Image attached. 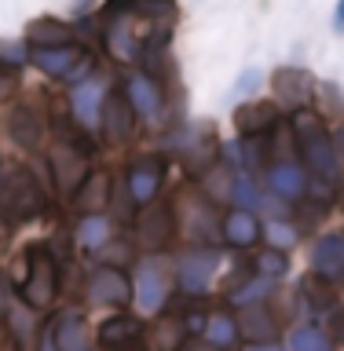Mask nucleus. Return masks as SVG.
Returning a JSON list of instances; mask_svg holds the SVG:
<instances>
[{
	"instance_id": "19",
	"label": "nucleus",
	"mask_w": 344,
	"mask_h": 351,
	"mask_svg": "<svg viewBox=\"0 0 344 351\" xmlns=\"http://www.w3.org/2000/svg\"><path fill=\"white\" fill-rule=\"evenodd\" d=\"M106 238H110V219H106V216H99V213L84 216V219H81V227H77V241H81L84 249H99Z\"/></svg>"
},
{
	"instance_id": "32",
	"label": "nucleus",
	"mask_w": 344,
	"mask_h": 351,
	"mask_svg": "<svg viewBox=\"0 0 344 351\" xmlns=\"http://www.w3.org/2000/svg\"><path fill=\"white\" fill-rule=\"evenodd\" d=\"M0 293H4V282H0Z\"/></svg>"
},
{
	"instance_id": "29",
	"label": "nucleus",
	"mask_w": 344,
	"mask_h": 351,
	"mask_svg": "<svg viewBox=\"0 0 344 351\" xmlns=\"http://www.w3.org/2000/svg\"><path fill=\"white\" fill-rule=\"evenodd\" d=\"M95 8V0H73V11L77 15H84V11H92Z\"/></svg>"
},
{
	"instance_id": "6",
	"label": "nucleus",
	"mask_w": 344,
	"mask_h": 351,
	"mask_svg": "<svg viewBox=\"0 0 344 351\" xmlns=\"http://www.w3.org/2000/svg\"><path fill=\"white\" fill-rule=\"evenodd\" d=\"M315 88H319L315 77L308 70H301V66H282V70H275V95L293 110H304L312 103Z\"/></svg>"
},
{
	"instance_id": "31",
	"label": "nucleus",
	"mask_w": 344,
	"mask_h": 351,
	"mask_svg": "<svg viewBox=\"0 0 344 351\" xmlns=\"http://www.w3.org/2000/svg\"><path fill=\"white\" fill-rule=\"evenodd\" d=\"M4 84H8V81H4V77H0V95H4Z\"/></svg>"
},
{
	"instance_id": "9",
	"label": "nucleus",
	"mask_w": 344,
	"mask_h": 351,
	"mask_svg": "<svg viewBox=\"0 0 344 351\" xmlns=\"http://www.w3.org/2000/svg\"><path fill=\"white\" fill-rule=\"evenodd\" d=\"M8 136L15 147H41V139H44V121L41 114L33 106H15L8 114Z\"/></svg>"
},
{
	"instance_id": "20",
	"label": "nucleus",
	"mask_w": 344,
	"mask_h": 351,
	"mask_svg": "<svg viewBox=\"0 0 344 351\" xmlns=\"http://www.w3.org/2000/svg\"><path fill=\"white\" fill-rule=\"evenodd\" d=\"M231 197H235L238 205H260L257 186H253V180H249L246 172H238V176H235V183H231Z\"/></svg>"
},
{
	"instance_id": "28",
	"label": "nucleus",
	"mask_w": 344,
	"mask_h": 351,
	"mask_svg": "<svg viewBox=\"0 0 344 351\" xmlns=\"http://www.w3.org/2000/svg\"><path fill=\"white\" fill-rule=\"evenodd\" d=\"M334 29L344 33V0H337V11H334Z\"/></svg>"
},
{
	"instance_id": "17",
	"label": "nucleus",
	"mask_w": 344,
	"mask_h": 351,
	"mask_svg": "<svg viewBox=\"0 0 344 351\" xmlns=\"http://www.w3.org/2000/svg\"><path fill=\"white\" fill-rule=\"evenodd\" d=\"M315 267H323V271H337L344 267V234H326V238H319V245H315Z\"/></svg>"
},
{
	"instance_id": "25",
	"label": "nucleus",
	"mask_w": 344,
	"mask_h": 351,
	"mask_svg": "<svg viewBox=\"0 0 344 351\" xmlns=\"http://www.w3.org/2000/svg\"><path fill=\"white\" fill-rule=\"evenodd\" d=\"M0 59L4 62H26V48H22L19 40H0Z\"/></svg>"
},
{
	"instance_id": "21",
	"label": "nucleus",
	"mask_w": 344,
	"mask_h": 351,
	"mask_svg": "<svg viewBox=\"0 0 344 351\" xmlns=\"http://www.w3.org/2000/svg\"><path fill=\"white\" fill-rule=\"evenodd\" d=\"M260 84H264V73L260 70H242L238 81H235V92L238 95H253V92H260Z\"/></svg>"
},
{
	"instance_id": "3",
	"label": "nucleus",
	"mask_w": 344,
	"mask_h": 351,
	"mask_svg": "<svg viewBox=\"0 0 344 351\" xmlns=\"http://www.w3.org/2000/svg\"><path fill=\"white\" fill-rule=\"evenodd\" d=\"M165 169H169V158L165 154H143V158H136L128 165V197L136 205H150L154 197H158L161 183H165Z\"/></svg>"
},
{
	"instance_id": "23",
	"label": "nucleus",
	"mask_w": 344,
	"mask_h": 351,
	"mask_svg": "<svg viewBox=\"0 0 344 351\" xmlns=\"http://www.w3.org/2000/svg\"><path fill=\"white\" fill-rule=\"evenodd\" d=\"M128 333H136V326H132V318H117V322H106L103 326V340H125Z\"/></svg>"
},
{
	"instance_id": "14",
	"label": "nucleus",
	"mask_w": 344,
	"mask_h": 351,
	"mask_svg": "<svg viewBox=\"0 0 344 351\" xmlns=\"http://www.w3.org/2000/svg\"><path fill=\"white\" fill-rule=\"evenodd\" d=\"M275 121H279V106L275 103H249L235 114V125L242 136H260V132H271Z\"/></svg>"
},
{
	"instance_id": "12",
	"label": "nucleus",
	"mask_w": 344,
	"mask_h": 351,
	"mask_svg": "<svg viewBox=\"0 0 344 351\" xmlns=\"http://www.w3.org/2000/svg\"><path fill=\"white\" fill-rule=\"evenodd\" d=\"M26 40L30 48H59V44H73V29L62 19H33Z\"/></svg>"
},
{
	"instance_id": "10",
	"label": "nucleus",
	"mask_w": 344,
	"mask_h": 351,
	"mask_svg": "<svg viewBox=\"0 0 344 351\" xmlns=\"http://www.w3.org/2000/svg\"><path fill=\"white\" fill-rule=\"evenodd\" d=\"M172 234V202H150L139 219V238L147 245H161Z\"/></svg>"
},
{
	"instance_id": "26",
	"label": "nucleus",
	"mask_w": 344,
	"mask_h": 351,
	"mask_svg": "<svg viewBox=\"0 0 344 351\" xmlns=\"http://www.w3.org/2000/svg\"><path fill=\"white\" fill-rule=\"evenodd\" d=\"M268 234H271L275 245H286V241H293V230H286L282 223H271V227H268Z\"/></svg>"
},
{
	"instance_id": "2",
	"label": "nucleus",
	"mask_w": 344,
	"mask_h": 351,
	"mask_svg": "<svg viewBox=\"0 0 344 351\" xmlns=\"http://www.w3.org/2000/svg\"><path fill=\"white\" fill-rule=\"evenodd\" d=\"M44 197L41 186L33 183V176L26 169H11L8 176H0V219L11 227L30 223L33 216L41 213Z\"/></svg>"
},
{
	"instance_id": "15",
	"label": "nucleus",
	"mask_w": 344,
	"mask_h": 351,
	"mask_svg": "<svg viewBox=\"0 0 344 351\" xmlns=\"http://www.w3.org/2000/svg\"><path fill=\"white\" fill-rule=\"evenodd\" d=\"M224 238L231 241V245H238V249L253 245V241L260 238L257 216H253L249 208H231V213L224 216Z\"/></svg>"
},
{
	"instance_id": "8",
	"label": "nucleus",
	"mask_w": 344,
	"mask_h": 351,
	"mask_svg": "<svg viewBox=\"0 0 344 351\" xmlns=\"http://www.w3.org/2000/svg\"><path fill=\"white\" fill-rule=\"evenodd\" d=\"M103 99H106V92H103V84L99 81H81L70 92V110H73V121L77 125H99V117H103Z\"/></svg>"
},
{
	"instance_id": "1",
	"label": "nucleus",
	"mask_w": 344,
	"mask_h": 351,
	"mask_svg": "<svg viewBox=\"0 0 344 351\" xmlns=\"http://www.w3.org/2000/svg\"><path fill=\"white\" fill-rule=\"evenodd\" d=\"M293 136L301 143L304 165L312 169L323 183L334 186L341 180V161H337V143L330 139V132L323 128V121L312 110H297L293 114Z\"/></svg>"
},
{
	"instance_id": "18",
	"label": "nucleus",
	"mask_w": 344,
	"mask_h": 351,
	"mask_svg": "<svg viewBox=\"0 0 344 351\" xmlns=\"http://www.w3.org/2000/svg\"><path fill=\"white\" fill-rule=\"evenodd\" d=\"M92 293H95V300H125V293H128V282L121 278L117 271H95V278H92Z\"/></svg>"
},
{
	"instance_id": "5",
	"label": "nucleus",
	"mask_w": 344,
	"mask_h": 351,
	"mask_svg": "<svg viewBox=\"0 0 344 351\" xmlns=\"http://www.w3.org/2000/svg\"><path fill=\"white\" fill-rule=\"evenodd\" d=\"M125 99L136 110V117H147V121H158L165 114V92L158 88L150 73H132L125 81Z\"/></svg>"
},
{
	"instance_id": "16",
	"label": "nucleus",
	"mask_w": 344,
	"mask_h": 351,
	"mask_svg": "<svg viewBox=\"0 0 344 351\" xmlns=\"http://www.w3.org/2000/svg\"><path fill=\"white\" fill-rule=\"evenodd\" d=\"M77 205L84 213H95V208L110 205V176L106 172H88L81 186H77Z\"/></svg>"
},
{
	"instance_id": "7",
	"label": "nucleus",
	"mask_w": 344,
	"mask_h": 351,
	"mask_svg": "<svg viewBox=\"0 0 344 351\" xmlns=\"http://www.w3.org/2000/svg\"><path fill=\"white\" fill-rule=\"evenodd\" d=\"M99 125H103L106 139L110 143H125L132 139V132H136V110L125 95H106L103 99V117H99Z\"/></svg>"
},
{
	"instance_id": "27",
	"label": "nucleus",
	"mask_w": 344,
	"mask_h": 351,
	"mask_svg": "<svg viewBox=\"0 0 344 351\" xmlns=\"http://www.w3.org/2000/svg\"><path fill=\"white\" fill-rule=\"evenodd\" d=\"M260 267H264V271H271V274H279V271L286 267V263H282V256H279V252H268V256L260 260Z\"/></svg>"
},
{
	"instance_id": "11",
	"label": "nucleus",
	"mask_w": 344,
	"mask_h": 351,
	"mask_svg": "<svg viewBox=\"0 0 344 351\" xmlns=\"http://www.w3.org/2000/svg\"><path fill=\"white\" fill-rule=\"evenodd\" d=\"M268 183H271V191L279 194V197H286V202H297V197L308 191V172H304L297 161H279V165H271Z\"/></svg>"
},
{
	"instance_id": "22",
	"label": "nucleus",
	"mask_w": 344,
	"mask_h": 351,
	"mask_svg": "<svg viewBox=\"0 0 344 351\" xmlns=\"http://www.w3.org/2000/svg\"><path fill=\"white\" fill-rule=\"evenodd\" d=\"M158 300H161V282H158V274L147 267V271H143V304L154 307Z\"/></svg>"
},
{
	"instance_id": "24",
	"label": "nucleus",
	"mask_w": 344,
	"mask_h": 351,
	"mask_svg": "<svg viewBox=\"0 0 344 351\" xmlns=\"http://www.w3.org/2000/svg\"><path fill=\"white\" fill-rule=\"evenodd\" d=\"M209 271H213V256H202V260L194 256V260L183 267V274H187V282H191V285H198V278L205 282V274H209Z\"/></svg>"
},
{
	"instance_id": "30",
	"label": "nucleus",
	"mask_w": 344,
	"mask_h": 351,
	"mask_svg": "<svg viewBox=\"0 0 344 351\" xmlns=\"http://www.w3.org/2000/svg\"><path fill=\"white\" fill-rule=\"evenodd\" d=\"M337 143H341V154H344V128L337 132Z\"/></svg>"
},
{
	"instance_id": "13",
	"label": "nucleus",
	"mask_w": 344,
	"mask_h": 351,
	"mask_svg": "<svg viewBox=\"0 0 344 351\" xmlns=\"http://www.w3.org/2000/svg\"><path fill=\"white\" fill-rule=\"evenodd\" d=\"M33 263H30V278H26V296L33 304H48L51 300V289H55V271H51V260L41 256L37 249L30 252Z\"/></svg>"
},
{
	"instance_id": "4",
	"label": "nucleus",
	"mask_w": 344,
	"mask_h": 351,
	"mask_svg": "<svg viewBox=\"0 0 344 351\" xmlns=\"http://www.w3.org/2000/svg\"><path fill=\"white\" fill-rule=\"evenodd\" d=\"M88 59V51L81 44H59V48H33L30 62L37 66L41 73L55 77V81H70V73Z\"/></svg>"
}]
</instances>
